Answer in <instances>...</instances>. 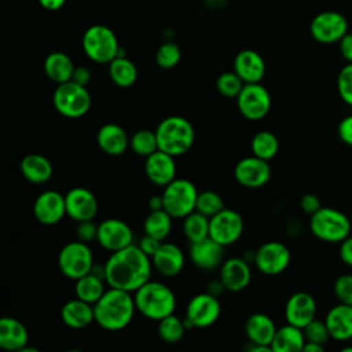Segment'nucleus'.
<instances>
[{"label": "nucleus", "mask_w": 352, "mask_h": 352, "mask_svg": "<svg viewBox=\"0 0 352 352\" xmlns=\"http://www.w3.org/2000/svg\"><path fill=\"white\" fill-rule=\"evenodd\" d=\"M245 82L241 80V77L232 70V72H224L216 78V89L219 94L227 98H236L243 88Z\"/></svg>", "instance_id": "41"}, {"label": "nucleus", "mask_w": 352, "mask_h": 352, "mask_svg": "<svg viewBox=\"0 0 352 352\" xmlns=\"http://www.w3.org/2000/svg\"><path fill=\"white\" fill-rule=\"evenodd\" d=\"M43 66H44V73L47 74V77L56 84L70 81L73 77V72L76 69L70 56L60 51L48 54L47 58L44 59Z\"/></svg>", "instance_id": "32"}, {"label": "nucleus", "mask_w": 352, "mask_h": 352, "mask_svg": "<svg viewBox=\"0 0 352 352\" xmlns=\"http://www.w3.org/2000/svg\"><path fill=\"white\" fill-rule=\"evenodd\" d=\"M144 172L147 179L157 186H166L173 179H176V164L175 157L157 150L144 161Z\"/></svg>", "instance_id": "20"}, {"label": "nucleus", "mask_w": 352, "mask_h": 352, "mask_svg": "<svg viewBox=\"0 0 352 352\" xmlns=\"http://www.w3.org/2000/svg\"><path fill=\"white\" fill-rule=\"evenodd\" d=\"M136 311L131 292L110 287L94 304L95 322L104 330L118 331L125 329Z\"/></svg>", "instance_id": "2"}, {"label": "nucleus", "mask_w": 352, "mask_h": 352, "mask_svg": "<svg viewBox=\"0 0 352 352\" xmlns=\"http://www.w3.org/2000/svg\"><path fill=\"white\" fill-rule=\"evenodd\" d=\"M55 110L67 118H78L85 116L91 109V95L85 85L73 80L58 84L52 95Z\"/></svg>", "instance_id": "7"}, {"label": "nucleus", "mask_w": 352, "mask_h": 352, "mask_svg": "<svg viewBox=\"0 0 352 352\" xmlns=\"http://www.w3.org/2000/svg\"><path fill=\"white\" fill-rule=\"evenodd\" d=\"M333 292L340 302L352 305V275L349 274L340 275L334 280Z\"/></svg>", "instance_id": "45"}, {"label": "nucleus", "mask_w": 352, "mask_h": 352, "mask_svg": "<svg viewBox=\"0 0 352 352\" xmlns=\"http://www.w3.org/2000/svg\"><path fill=\"white\" fill-rule=\"evenodd\" d=\"M96 241L103 249L113 253L132 245L133 234L125 221L120 219H106L98 226Z\"/></svg>", "instance_id": "16"}, {"label": "nucleus", "mask_w": 352, "mask_h": 352, "mask_svg": "<svg viewBox=\"0 0 352 352\" xmlns=\"http://www.w3.org/2000/svg\"><path fill=\"white\" fill-rule=\"evenodd\" d=\"M29 334L25 324L11 316L0 319V346L6 351L21 352L28 345Z\"/></svg>", "instance_id": "28"}, {"label": "nucleus", "mask_w": 352, "mask_h": 352, "mask_svg": "<svg viewBox=\"0 0 352 352\" xmlns=\"http://www.w3.org/2000/svg\"><path fill=\"white\" fill-rule=\"evenodd\" d=\"M338 136L345 144L352 146V114L344 117L340 121V124H338Z\"/></svg>", "instance_id": "47"}, {"label": "nucleus", "mask_w": 352, "mask_h": 352, "mask_svg": "<svg viewBox=\"0 0 352 352\" xmlns=\"http://www.w3.org/2000/svg\"><path fill=\"white\" fill-rule=\"evenodd\" d=\"M342 351L344 352H352V346H345V348H342Z\"/></svg>", "instance_id": "56"}, {"label": "nucleus", "mask_w": 352, "mask_h": 352, "mask_svg": "<svg viewBox=\"0 0 352 352\" xmlns=\"http://www.w3.org/2000/svg\"><path fill=\"white\" fill-rule=\"evenodd\" d=\"M148 209L150 210H158V209H164V199L162 195H153L148 199Z\"/></svg>", "instance_id": "54"}, {"label": "nucleus", "mask_w": 352, "mask_h": 352, "mask_svg": "<svg viewBox=\"0 0 352 352\" xmlns=\"http://www.w3.org/2000/svg\"><path fill=\"white\" fill-rule=\"evenodd\" d=\"M186 329H187L186 322L173 314L158 320V336L161 341L166 344L179 342L183 338Z\"/></svg>", "instance_id": "38"}, {"label": "nucleus", "mask_w": 352, "mask_h": 352, "mask_svg": "<svg viewBox=\"0 0 352 352\" xmlns=\"http://www.w3.org/2000/svg\"><path fill=\"white\" fill-rule=\"evenodd\" d=\"M183 232L190 243L209 236V217L194 210L183 219Z\"/></svg>", "instance_id": "36"}, {"label": "nucleus", "mask_w": 352, "mask_h": 352, "mask_svg": "<svg viewBox=\"0 0 352 352\" xmlns=\"http://www.w3.org/2000/svg\"><path fill=\"white\" fill-rule=\"evenodd\" d=\"M305 344L302 329L286 323L276 329L271 342V352H300Z\"/></svg>", "instance_id": "31"}, {"label": "nucleus", "mask_w": 352, "mask_h": 352, "mask_svg": "<svg viewBox=\"0 0 352 352\" xmlns=\"http://www.w3.org/2000/svg\"><path fill=\"white\" fill-rule=\"evenodd\" d=\"M276 326L274 320L261 312L252 314L245 323V333L250 344L260 345L271 351V342L275 336Z\"/></svg>", "instance_id": "26"}, {"label": "nucleus", "mask_w": 352, "mask_h": 352, "mask_svg": "<svg viewBox=\"0 0 352 352\" xmlns=\"http://www.w3.org/2000/svg\"><path fill=\"white\" fill-rule=\"evenodd\" d=\"M22 176L34 184H43L52 176V165L50 160L41 154H26L19 164Z\"/></svg>", "instance_id": "30"}, {"label": "nucleus", "mask_w": 352, "mask_h": 352, "mask_svg": "<svg viewBox=\"0 0 352 352\" xmlns=\"http://www.w3.org/2000/svg\"><path fill=\"white\" fill-rule=\"evenodd\" d=\"M76 235L78 241H82L85 243L96 239L98 236V226L92 220H84L78 221L76 227Z\"/></svg>", "instance_id": "46"}, {"label": "nucleus", "mask_w": 352, "mask_h": 352, "mask_svg": "<svg viewBox=\"0 0 352 352\" xmlns=\"http://www.w3.org/2000/svg\"><path fill=\"white\" fill-rule=\"evenodd\" d=\"M316 316V301L305 292H297L289 297L285 305L286 322L304 329Z\"/></svg>", "instance_id": "19"}, {"label": "nucleus", "mask_w": 352, "mask_h": 352, "mask_svg": "<svg viewBox=\"0 0 352 352\" xmlns=\"http://www.w3.org/2000/svg\"><path fill=\"white\" fill-rule=\"evenodd\" d=\"M309 33L320 44L338 43L348 33V21L341 12L322 11L312 18Z\"/></svg>", "instance_id": "12"}, {"label": "nucleus", "mask_w": 352, "mask_h": 352, "mask_svg": "<svg viewBox=\"0 0 352 352\" xmlns=\"http://www.w3.org/2000/svg\"><path fill=\"white\" fill-rule=\"evenodd\" d=\"M151 271V257L135 243L113 252L104 263L106 283L131 293L150 280Z\"/></svg>", "instance_id": "1"}, {"label": "nucleus", "mask_w": 352, "mask_h": 352, "mask_svg": "<svg viewBox=\"0 0 352 352\" xmlns=\"http://www.w3.org/2000/svg\"><path fill=\"white\" fill-rule=\"evenodd\" d=\"M250 148L253 155L263 158V160H272L279 150V142L275 133L270 131H260L257 132L250 143Z\"/></svg>", "instance_id": "37"}, {"label": "nucleus", "mask_w": 352, "mask_h": 352, "mask_svg": "<svg viewBox=\"0 0 352 352\" xmlns=\"http://www.w3.org/2000/svg\"><path fill=\"white\" fill-rule=\"evenodd\" d=\"M234 72L245 84L260 82L265 74V62L258 52L242 50L234 59Z\"/></svg>", "instance_id": "24"}, {"label": "nucleus", "mask_w": 352, "mask_h": 352, "mask_svg": "<svg viewBox=\"0 0 352 352\" xmlns=\"http://www.w3.org/2000/svg\"><path fill=\"white\" fill-rule=\"evenodd\" d=\"M235 99L239 113L250 121L264 118L271 109V95L260 82L245 84Z\"/></svg>", "instance_id": "11"}, {"label": "nucleus", "mask_w": 352, "mask_h": 352, "mask_svg": "<svg viewBox=\"0 0 352 352\" xmlns=\"http://www.w3.org/2000/svg\"><path fill=\"white\" fill-rule=\"evenodd\" d=\"M340 258L344 264L352 267V235H348L340 242Z\"/></svg>", "instance_id": "50"}, {"label": "nucleus", "mask_w": 352, "mask_h": 352, "mask_svg": "<svg viewBox=\"0 0 352 352\" xmlns=\"http://www.w3.org/2000/svg\"><path fill=\"white\" fill-rule=\"evenodd\" d=\"M224 209V202L220 194L216 191L205 190L198 192L197 197V204H195V210L208 216L209 219L214 214H217L220 210Z\"/></svg>", "instance_id": "40"}, {"label": "nucleus", "mask_w": 352, "mask_h": 352, "mask_svg": "<svg viewBox=\"0 0 352 352\" xmlns=\"http://www.w3.org/2000/svg\"><path fill=\"white\" fill-rule=\"evenodd\" d=\"M324 323L330 333V338L337 341H348L352 338V305L337 304L327 312Z\"/></svg>", "instance_id": "27"}, {"label": "nucleus", "mask_w": 352, "mask_h": 352, "mask_svg": "<svg viewBox=\"0 0 352 352\" xmlns=\"http://www.w3.org/2000/svg\"><path fill=\"white\" fill-rule=\"evenodd\" d=\"M60 319L70 329H84L95 322L94 305L76 297L60 308Z\"/></svg>", "instance_id": "29"}, {"label": "nucleus", "mask_w": 352, "mask_h": 352, "mask_svg": "<svg viewBox=\"0 0 352 352\" xmlns=\"http://www.w3.org/2000/svg\"><path fill=\"white\" fill-rule=\"evenodd\" d=\"M94 264L92 252L88 243L82 241L66 243L58 254V267L62 275L73 280L89 274Z\"/></svg>", "instance_id": "9"}, {"label": "nucleus", "mask_w": 352, "mask_h": 352, "mask_svg": "<svg viewBox=\"0 0 352 352\" xmlns=\"http://www.w3.org/2000/svg\"><path fill=\"white\" fill-rule=\"evenodd\" d=\"M33 214L40 224L54 226L66 214L65 195L58 191L47 190L37 195L33 204Z\"/></svg>", "instance_id": "17"}, {"label": "nucleus", "mask_w": 352, "mask_h": 352, "mask_svg": "<svg viewBox=\"0 0 352 352\" xmlns=\"http://www.w3.org/2000/svg\"><path fill=\"white\" fill-rule=\"evenodd\" d=\"M104 283L106 280L103 278L89 272L76 280V286H74L76 297L94 305L106 292Z\"/></svg>", "instance_id": "34"}, {"label": "nucleus", "mask_w": 352, "mask_h": 352, "mask_svg": "<svg viewBox=\"0 0 352 352\" xmlns=\"http://www.w3.org/2000/svg\"><path fill=\"white\" fill-rule=\"evenodd\" d=\"M109 76L117 87L129 88L138 80V69L132 60L120 54L109 63Z\"/></svg>", "instance_id": "33"}, {"label": "nucleus", "mask_w": 352, "mask_h": 352, "mask_svg": "<svg viewBox=\"0 0 352 352\" xmlns=\"http://www.w3.org/2000/svg\"><path fill=\"white\" fill-rule=\"evenodd\" d=\"M84 54L95 63H110L120 55V45L114 32L104 25L89 26L81 40Z\"/></svg>", "instance_id": "6"}, {"label": "nucleus", "mask_w": 352, "mask_h": 352, "mask_svg": "<svg viewBox=\"0 0 352 352\" xmlns=\"http://www.w3.org/2000/svg\"><path fill=\"white\" fill-rule=\"evenodd\" d=\"M323 346L324 345H320V344H316V342H311V341H305V344L302 346V351L304 352H322Z\"/></svg>", "instance_id": "55"}, {"label": "nucleus", "mask_w": 352, "mask_h": 352, "mask_svg": "<svg viewBox=\"0 0 352 352\" xmlns=\"http://www.w3.org/2000/svg\"><path fill=\"white\" fill-rule=\"evenodd\" d=\"M182 58L180 48L176 43L166 41L161 44L155 52V62L161 69H172L175 67Z\"/></svg>", "instance_id": "42"}, {"label": "nucleus", "mask_w": 352, "mask_h": 352, "mask_svg": "<svg viewBox=\"0 0 352 352\" xmlns=\"http://www.w3.org/2000/svg\"><path fill=\"white\" fill-rule=\"evenodd\" d=\"M158 150L173 157L187 153L195 139L194 128L188 120L180 116H169L164 118L155 128Z\"/></svg>", "instance_id": "4"}, {"label": "nucleus", "mask_w": 352, "mask_h": 352, "mask_svg": "<svg viewBox=\"0 0 352 352\" xmlns=\"http://www.w3.org/2000/svg\"><path fill=\"white\" fill-rule=\"evenodd\" d=\"M153 268L165 278L180 274L184 267V253L172 242H162L157 252L151 256Z\"/></svg>", "instance_id": "21"}, {"label": "nucleus", "mask_w": 352, "mask_h": 352, "mask_svg": "<svg viewBox=\"0 0 352 352\" xmlns=\"http://www.w3.org/2000/svg\"><path fill=\"white\" fill-rule=\"evenodd\" d=\"M172 219L173 217L165 209L150 210L143 223V231L147 235L164 241L170 234Z\"/></svg>", "instance_id": "35"}, {"label": "nucleus", "mask_w": 352, "mask_h": 352, "mask_svg": "<svg viewBox=\"0 0 352 352\" xmlns=\"http://www.w3.org/2000/svg\"><path fill=\"white\" fill-rule=\"evenodd\" d=\"M300 206L308 214H312L318 209L322 208L320 201H319V198L315 194H305V195H302V198L300 201Z\"/></svg>", "instance_id": "49"}, {"label": "nucleus", "mask_w": 352, "mask_h": 352, "mask_svg": "<svg viewBox=\"0 0 352 352\" xmlns=\"http://www.w3.org/2000/svg\"><path fill=\"white\" fill-rule=\"evenodd\" d=\"M234 176L236 182L246 188H260L270 180L271 168L267 160L250 155L236 162Z\"/></svg>", "instance_id": "15"}, {"label": "nucleus", "mask_w": 352, "mask_h": 352, "mask_svg": "<svg viewBox=\"0 0 352 352\" xmlns=\"http://www.w3.org/2000/svg\"><path fill=\"white\" fill-rule=\"evenodd\" d=\"M129 148L139 157H148L158 150L155 131L139 129L129 138Z\"/></svg>", "instance_id": "39"}, {"label": "nucleus", "mask_w": 352, "mask_h": 352, "mask_svg": "<svg viewBox=\"0 0 352 352\" xmlns=\"http://www.w3.org/2000/svg\"><path fill=\"white\" fill-rule=\"evenodd\" d=\"M66 0H38V4L48 11H56L65 6Z\"/></svg>", "instance_id": "53"}, {"label": "nucleus", "mask_w": 352, "mask_h": 352, "mask_svg": "<svg viewBox=\"0 0 352 352\" xmlns=\"http://www.w3.org/2000/svg\"><path fill=\"white\" fill-rule=\"evenodd\" d=\"M224 246L206 236L190 245V260L201 270H214L223 263Z\"/></svg>", "instance_id": "23"}, {"label": "nucleus", "mask_w": 352, "mask_h": 352, "mask_svg": "<svg viewBox=\"0 0 352 352\" xmlns=\"http://www.w3.org/2000/svg\"><path fill=\"white\" fill-rule=\"evenodd\" d=\"M133 293L136 311L147 319L158 322L173 314L176 308L173 292L162 282L147 280Z\"/></svg>", "instance_id": "3"}, {"label": "nucleus", "mask_w": 352, "mask_h": 352, "mask_svg": "<svg viewBox=\"0 0 352 352\" xmlns=\"http://www.w3.org/2000/svg\"><path fill=\"white\" fill-rule=\"evenodd\" d=\"M221 305L216 294L212 293H199L191 297L186 308L184 322L187 327H209L220 316Z\"/></svg>", "instance_id": "10"}, {"label": "nucleus", "mask_w": 352, "mask_h": 352, "mask_svg": "<svg viewBox=\"0 0 352 352\" xmlns=\"http://www.w3.org/2000/svg\"><path fill=\"white\" fill-rule=\"evenodd\" d=\"M340 54L348 62L352 63V33H346L340 41Z\"/></svg>", "instance_id": "51"}, {"label": "nucleus", "mask_w": 352, "mask_h": 352, "mask_svg": "<svg viewBox=\"0 0 352 352\" xmlns=\"http://www.w3.org/2000/svg\"><path fill=\"white\" fill-rule=\"evenodd\" d=\"M304 336H305V341H311V342H316L320 345H324L327 342V340L330 338V333L327 330V326L324 323V320H318L316 318L309 322L304 329Z\"/></svg>", "instance_id": "44"}, {"label": "nucleus", "mask_w": 352, "mask_h": 352, "mask_svg": "<svg viewBox=\"0 0 352 352\" xmlns=\"http://www.w3.org/2000/svg\"><path fill=\"white\" fill-rule=\"evenodd\" d=\"M164 241H160V239H157V238H154V236H151V235H147V234H144L142 238H140V241H139V248L147 254V256H153L155 252H157V249L160 248V245Z\"/></svg>", "instance_id": "48"}, {"label": "nucleus", "mask_w": 352, "mask_h": 352, "mask_svg": "<svg viewBox=\"0 0 352 352\" xmlns=\"http://www.w3.org/2000/svg\"><path fill=\"white\" fill-rule=\"evenodd\" d=\"M250 279L252 271L245 260L239 257H231L221 263L220 282L226 290L241 292L250 283Z\"/></svg>", "instance_id": "22"}, {"label": "nucleus", "mask_w": 352, "mask_h": 352, "mask_svg": "<svg viewBox=\"0 0 352 352\" xmlns=\"http://www.w3.org/2000/svg\"><path fill=\"white\" fill-rule=\"evenodd\" d=\"M96 143L104 154L118 157L129 147V138L122 126L109 122L99 128L96 133Z\"/></svg>", "instance_id": "25"}, {"label": "nucleus", "mask_w": 352, "mask_h": 352, "mask_svg": "<svg viewBox=\"0 0 352 352\" xmlns=\"http://www.w3.org/2000/svg\"><path fill=\"white\" fill-rule=\"evenodd\" d=\"M164 199V209L177 219H184L195 210L198 190L187 179H173L168 183L161 194Z\"/></svg>", "instance_id": "8"}, {"label": "nucleus", "mask_w": 352, "mask_h": 352, "mask_svg": "<svg viewBox=\"0 0 352 352\" xmlns=\"http://www.w3.org/2000/svg\"><path fill=\"white\" fill-rule=\"evenodd\" d=\"M337 91L344 103L352 106V63H346L338 73Z\"/></svg>", "instance_id": "43"}, {"label": "nucleus", "mask_w": 352, "mask_h": 352, "mask_svg": "<svg viewBox=\"0 0 352 352\" xmlns=\"http://www.w3.org/2000/svg\"><path fill=\"white\" fill-rule=\"evenodd\" d=\"M66 214L76 223L92 220L98 212L95 195L85 187H74L65 195Z\"/></svg>", "instance_id": "18"}, {"label": "nucleus", "mask_w": 352, "mask_h": 352, "mask_svg": "<svg viewBox=\"0 0 352 352\" xmlns=\"http://www.w3.org/2000/svg\"><path fill=\"white\" fill-rule=\"evenodd\" d=\"M72 80H73L74 82H77V84H81V85H85V87H87V84H88L89 80H91V72H89V69L85 67V66H77V67L74 69V72H73Z\"/></svg>", "instance_id": "52"}, {"label": "nucleus", "mask_w": 352, "mask_h": 352, "mask_svg": "<svg viewBox=\"0 0 352 352\" xmlns=\"http://www.w3.org/2000/svg\"><path fill=\"white\" fill-rule=\"evenodd\" d=\"M256 268L264 275H279L290 264V250L278 241L263 243L254 253Z\"/></svg>", "instance_id": "14"}, {"label": "nucleus", "mask_w": 352, "mask_h": 352, "mask_svg": "<svg viewBox=\"0 0 352 352\" xmlns=\"http://www.w3.org/2000/svg\"><path fill=\"white\" fill-rule=\"evenodd\" d=\"M311 232L324 242H341L351 235V220L345 213L338 209L322 206L311 214L309 220Z\"/></svg>", "instance_id": "5"}, {"label": "nucleus", "mask_w": 352, "mask_h": 352, "mask_svg": "<svg viewBox=\"0 0 352 352\" xmlns=\"http://www.w3.org/2000/svg\"><path fill=\"white\" fill-rule=\"evenodd\" d=\"M242 232L243 219L234 209L224 208L209 219V236L224 248L235 243Z\"/></svg>", "instance_id": "13"}]
</instances>
